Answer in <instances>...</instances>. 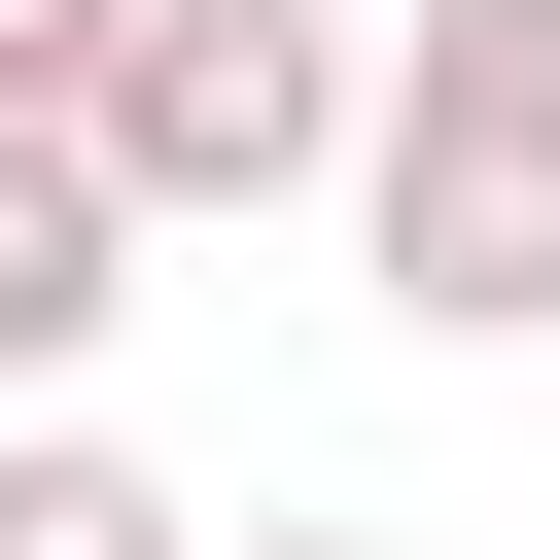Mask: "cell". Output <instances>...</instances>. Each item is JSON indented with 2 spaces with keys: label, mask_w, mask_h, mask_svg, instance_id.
<instances>
[{
  "label": "cell",
  "mask_w": 560,
  "mask_h": 560,
  "mask_svg": "<svg viewBox=\"0 0 560 560\" xmlns=\"http://www.w3.org/2000/svg\"><path fill=\"white\" fill-rule=\"evenodd\" d=\"M210 560H385V525H210Z\"/></svg>",
  "instance_id": "8992f818"
},
{
  "label": "cell",
  "mask_w": 560,
  "mask_h": 560,
  "mask_svg": "<svg viewBox=\"0 0 560 560\" xmlns=\"http://www.w3.org/2000/svg\"><path fill=\"white\" fill-rule=\"evenodd\" d=\"M105 315H140V175H105V105H0V420L105 385Z\"/></svg>",
  "instance_id": "3957f363"
},
{
  "label": "cell",
  "mask_w": 560,
  "mask_h": 560,
  "mask_svg": "<svg viewBox=\"0 0 560 560\" xmlns=\"http://www.w3.org/2000/svg\"><path fill=\"white\" fill-rule=\"evenodd\" d=\"M105 35H140V0H0V105H105Z\"/></svg>",
  "instance_id": "5b68a950"
},
{
  "label": "cell",
  "mask_w": 560,
  "mask_h": 560,
  "mask_svg": "<svg viewBox=\"0 0 560 560\" xmlns=\"http://www.w3.org/2000/svg\"><path fill=\"white\" fill-rule=\"evenodd\" d=\"M0 560H210V525H175V490H140V455L35 385V420H0Z\"/></svg>",
  "instance_id": "277c9868"
},
{
  "label": "cell",
  "mask_w": 560,
  "mask_h": 560,
  "mask_svg": "<svg viewBox=\"0 0 560 560\" xmlns=\"http://www.w3.org/2000/svg\"><path fill=\"white\" fill-rule=\"evenodd\" d=\"M350 245H385L420 350H525V315H560V0H385Z\"/></svg>",
  "instance_id": "6da1fadb"
},
{
  "label": "cell",
  "mask_w": 560,
  "mask_h": 560,
  "mask_svg": "<svg viewBox=\"0 0 560 560\" xmlns=\"http://www.w3.org/2000/svg\"><path fill=\"white\" fill-rule=\"evenodd\" d=\"M350 140H385V35H350V0H140V35H105L140 245H245V210H315Z\"/></svg>",
  "instance_id": "7a4b0ae2"
}]
</instances>
